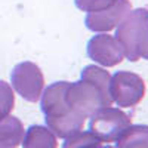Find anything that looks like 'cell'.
Returning a JSON list of instances; mask_svg holds the SVG:
<instances>
[{
  "label": "cell",
  "mask_w": 148,
  "mask_h": 148,
  "mask_svg": "<svg viewBox=\"0 0 148 148\" xmlns=\"http://www.w3.org/2000/svg\"><path fill=\"white\" fill-rule=\"evenodd\" d=\"M68 82H56L42 95V111L47 127L51 129L55 136L68 138L70 135L82 130L86 119L67 105L65 102V90Z\"/></svg>",
  "instance_id": "1"
},
{
  "label": "cell",
  "mask_w": 148,
  "mask_h": 148,
  "mask_svg": "<svg viewBox=\"0 0 148 148\" xmlns=\"http://www.w3.org/2000/svg\"><path fill=\"white\" fill-rule=\"evenodd\" d=\"M116 39L130 61H148V9L130 10L119 24Z\"/></svg>",
  "instance_id": "2"
},
{
  "label": "cell",
  "mask_w": 148,
  "mask_h": 148,
  "mask_svg": "<svg viewBox=\"0 0 148 148\" xmlns=\"http://www.w3.org/2000/svg\"><path fill=\"white\" fill-rule=\"evenodd\" d=\"M65 102L74 113L88 119L98 110L111 107L113 99H111L110 90L102 89L101 86L92 82L79 80L68 83L65 90Z\"/></svg>",
  "instance_id": "3"
},
{
  "label": "cell",
  "mask_w": 148,
  "mask_h": 148,
  "mask_svg": "<svg viewBox=\"0 0 148 148\" xmlns=\"http://www.w3.org/2000/svg\"><path fill=\"white\" fill-rule=\"evenodd\" d=\"M132 125L130 117L119 108L104 107L90 116L89 130L101 142H116L127 126Z\"/></svg>",
  "instance_id": "4"
},
{
  "label": "cell",
  "mask_w": 148,
  "mask_h": 148,
  "mask_svg": "<svg viewBox=\"0 0 148 148\" xmlns=\"http://www.w3.org/2000/svg\"><path fill=\"white\" fill-rule=\"evenodd\" d=\"M110 95L119 107L130 108L138 105L145 95V83L135 73L117 71L110 82Z\"/></svg>",
  "instance_id": "5"
},
{
  "label": "cell",
  "mask_w": 148,
  "mask_h": 148,
  "mask_svg": "<svg viewBox=\"0 0 148 148\" xmlns=\"http://www.w3.org/2000/svg\"><path fill=\"white\" fill-rule=\"evenodd\" d=\"M14 89L28 102H37L45 88V79L40 68L33 62H21L15 65L10 74Z\"/></svg>",
  "instance_id": "6"
},
{
  "label": "cell",
  "mask_w": 148,
  "mask_h": 148,
  "mask_svg": "<svg viewBox=\"0 0 148 148\" xmlns=\"http://www.w3.org/2000/svg\"><path fill=\"white\" fill-rule=\"evenodd\" d=\"M88 55L95 62L101 64L104 67H114L120 64L123 58H125V52H123L117 39L104 33L92 37L89 40Z\"/></svg>",
  "instance_id": "7"
},
{
  "label": "cell",
  "mask_w": 148,
  "mask_h": 148,
  "mask_svg": "<svg viewBox=\"0 0 148 148\" xmlns=\"http://www.w3.org/2000/svg\"><path fill=\"white\" fill-rule=\"evenodd\" d=\"M132 6L129 0H117L114 5L110 8L99 10V12H90L86 16V27L92 31L98 33H107L113 28L119 27V24L126 18L130 12Z\"/></svg>",
  "instance_id": "8"
},
{
  "label": "cell",
  "mask_w": 148,
  "mask_h": 148,
  "mask_svg": "<svg viewBox=\"0 0 148 148\" xmlns=\"http://www.w3.org/2000/svg\"><path fill=\"white\" fill-rule=\"evenodd\" d=\"M22 148H58L55 133L45 126H30L22 138Z\"/></svg>",
  "instance_id": "9"
},
{
  "label": "cell",
  "mask_w": 148,
  "mask_h": 148,
  "mask_svg": "<svg viewBox=\"0 0 148 148\" xmlns=\"http://www.w3.org/2000/svg\"><path fill=\"white\" fill-rule=\"evenodd\" d=\"M24 138V126L19 119L8 116L0 120V148H16Z\"/></svg>",
  "instance_id": "10"
},
{
  "label": "cell",
  "mask_w": 148,
  "mask_h": 148,
  "mask_svg": "<svg viewBox=\"0 0 148 148\" xmlns=\"http://www.w3.org/2000/svg\"><path fill=\"white\" fill-rule=\"evenodd\" d=\"M117 148H148V126L130 125L117 138Z\"/></svg>",
  "instance_id": "11"
},
{
  "label": "cell",
  "mask_w": 148,
  "mask_h": 148,
  "mask_svg": "<svg viewBox=\"0 0 148 148\" xmlns=\"http://www.w3.org/2000/svg\"><path fill=\"white\" fill-rule=\"evenodd\" d=\"M102 142L98 139L90 130H79L76 133L70 135L65 138V142L62 144V148H95L101 145Z\"/></svg>",
  "instance_id": "12"
},
{
  "label": "cell",
  "mask_w": 148,
  "mask_h": 148,
  "mask_svg": "<svg viewBox=\"0 0 148 148\" xmlns=\"http://www.w3.org/2000/svg\"><path fill=\"white\" fill-rule=\"evenodd\" d=\"M82 80L86 82H92L98 86H101L102 89L110 90V82H111V76L110 73L105 71L101 67H96V65H88L84 67L82 71Z\"/></svg>",
  "instance_id": "13"
},
{
  "label": "cell",
  "mask_w": 148,
  "mask_h": 148,
  "mask_svg": "<svg viewBox=\"0 0 148 148\" xmlns=\"http://www.w3.org/2000/svg\"><path fill=\"white\" fill-rule=\"evenodd\" d=\"M15 105V95L12 88L3 80H0V120L8 117Z\"/></svg>",
  "instance_id": "14"
},
{
  "label": "cell",
  "mask_w": 148,
  "mask_h": 148,
  "mask_svg": "<svg viewBox=\"0 0 148 148\" xmlns=\"http://www.w3.org/2000/svg\"><path fill=\"white\" fill-rule=\"evenodd\" d=\"M74 2H76V6L80 10L90 14V12H99V10L110 8L117 0H74Z\"/></svg>",
  "instance_id": "15"
},
{
  "label": "cell",
  "mask_w": 148,
  "mask_h": 148,
  "mask_svg": "<svg viewBox=\"0 0 148 148\" xmlns=\"http://www.w3.org/2000/svg\"><path fill=\"white\" fill-rule=\"evenodd\" d=\"M95 148H116V147H111V145H98Z\"/></svg>",
  "instance_id": "16"
}]
</instances>
